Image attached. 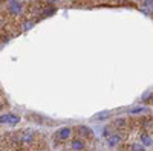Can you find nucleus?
Listing matches in <instances>:
<instances>
[{
    "mask_svg": "<svg viewBox=\"0 0 153 151\" xmlns=\"http://www.w3.org/2000/svg\"><path fill=\"white\" fill-rule=\"evenodd\" d=\"M71 136H72L71 127H61V128H58V130L55 131V139H57V141H61V142L71 139Z\"/></svg>",
    "mask_w": 153,
    "mask_h": 151,
    "instance_id": "nucleus-1",
    "label": "nucleus"
},
{
    "mask_svg": "<svg viewBox=\"0 0 153 151\" xmlns=\"http://www.w3.org/2000/svg\"><path fill=\"white\" fill-rule=\"evenodd\" d=\"M76 131H78V134L81 136V137H84V139H89V141H92L94 137H95V134H94V130L89 127V125H78V128H76Z\"/></svg>",
    "mask_w": 153,
    "mask_h": 151,
    "instance_id": "nucleus-2",
    "label": "nucleus"
},
{
    "mask_svg": "<svg viewBox=\"0 0 153 151\" xmlns=\"http://www.w3.org/2000/svg\"><path fill=\"white\" fill-rule=\"evenodd\" d=\"M8 11H9L11 15H19L22 12V3L19 0H11L8 3Z\"/></svg>",
    "mask_w": 153,
    "mask_h": 151,
    "instance_id": "nucleus-3",
    "label": "nucleus"
},
{
    "mask_svg": "<svg viewBox=\"0 0 153 151\" xmlns=\"http://www.w3.org/2000/svg\"><path fill=\"white\" fill-rule=\"evenodd\" d=\"M106 142H107V147H110V148L117 147V145L121 142V134H120V133H110V134L106 137Z\"/></svg>",
    "mask_w": 153,
    "mask_h": 151,
    "instance_id": "nucleus-4",
    "label": "nucleus"
},
{
    "mask_svg": "<svg viewBox=\"0 0 153 151\" xmlns=\"http://www.w3.org/2000/svg\"><path fill=\"white\" fill-rule=\"evenodd\" d=\"M86 148V144L83 139H80V137H74V139L71 141V150L72 151H83Z\"/></svg>",
    "mask_w": 153,
    "mask_h": 151,
    "instance_id": "nucleus-5",
    "label": "nucleus"
},
{
    "mask_svg": "<svg viewBox=\"0 0 153 151\" xmlns=\"http://www.w3.org/2000/svg\"><path fill=\"white\" fill-rule=\"evenodd\" d=\"M150 108L146 107V105H135V107H130L129 108V115L132 116H138V115H143V113H149Z\"/></svg>",
    "mask_w": 153,
    "mask_h": 151,
    "instance_id": "nucleus-6",
    "label": "nucleus"
},
{
    "mask_svg": "<svg viewBox=\"0 0 153 151\" xmlns=\"http://www.w3.org/2000/svg\"><path fill=\"white\" fill-rule=\"evenodd\" d=\"M110 116H112V113L110 111H107V110H104V111H100V113H97V115H94L91 119L92 121H107V119H110Z\"/></svg>",
    "mask_w": 153,
    "mask_h": 151,
    "instance_id": "nucleus-7",
    "label": "nucleus"
},
{
    "mask_svg": "<svg viewBox=\"0 0 153 151\" xmlns=\"http://www.w3.org/2000/svg\"><path fill=\"white\" fill-rule=\"evenodd\" d=\"M139 142H141L146 148H149V147H152V145H153V137H152L149 133H143V134H141V137H139Z\"/></svg>",
    "mask_w": 153,
    "mask_h": 151,
    "instance_id": "nucleus-8",
    "label": "nucleus"
},
{
    "mask_svg": "<svg viewBox=\"0 0 153 151\" xmlns=\"http://www.w3.org/2000/svg\"><path fill=\"white\" fill-rule=\"evenodd\" d=\"M32 136H34V133L31 131V130H25V131H22V134H20V141L22 142H25V144H29V142H32Z\"/></svg>",
    "mask_w": 153,
    "mask_h": 151,
    "instance_id": "nucleus-9",
    "label": "nucleus"
},
{
    "mask_svg": "<svg viewBox=\"0 0 153 151\" xmlns=\"http://www.w3.org/2000/svg\"><path fill=\"white\" fill-rule=\"evenodd\" d=\"M20 116L19 115H16V113H9V122H8V125H12V127H14V125H17L19 122H20Z\"/></svg>",
    "mask_w": 153,
    "mask_h": 151,
    "instance_id": "nucleus-10",
    "label": "nucleus"
},
{
    "mask_svg": "<svg viewBox=\"0 0 153 151\" xmlns=\"http://www.w3.org/2000/svg\"><path fill=\"white\" fill-rule=\"evenodd\" d=\"M130 150H132V151H147L146 147H144L141 142H135V144H132V145H130Z\"/></svg>",
    "mask_w": 153,
    "mask_h": 151,
    "instance_id": "nucleus-11",
    "label": "nucleus"
},
{
    "mask_svg": "<svg viewBox=\"0 0 153 151\" xmlns=\"http://www.w3.org/2000/svg\"><path fill=\"white\" fill-rule=\"evenodd\" d=\"M126 124H127L126 118H117V119H113V125H115V127H124Z\"/></svg>",
    "mask_w": 153,
    "mask_h": 151,
    "instance_id": "nucleus-12",
    "label": "nucleus"
},
{
    "mask_svg": "<svg viewBox=\"0 0 153 151\" xmlns=\"http://www.w3.org/2000/svg\"><path fill=\"white\" fill-rule=\"evenodd\" d=\"M141 6H143L144 9H153V0H143Z\"/></svg>",
    "mask_w": 153,
    "mask_h": 151,
    "instance_id": "nucleus-13",
    "label": "nucleus"
},
{
    "mask_svg": "<svg viewBox=\"0 0 153 151\" xmlns=\"http://www.w3.org/2000/svg\"><path fill=\"white\" fill-rule=\"evenodd\" d=\"M152 95H153V93H152L150 90H147V92H144V93H143L141 99L144 101V102H150V101H152Z\"/></svg>",
    "mask_w": 153,
    "mask_h": 151,
    "instance_id": "nucleus-14",
    "label": "nucleus"
},
{
    "mask_svg": "<svg viewBox=\"0 0 153 151\" xmlns=\"http://www.w3.org/2000/svg\"><path fill=\"white\" fill-rule=\"evenodd\" d=\"M8 122H9V113H3V115H0V124L8 125Z\"/></svg>",
    "mask_w": 153,
    "mask_h": 151,
    "instance_id": "nucleus-15",
    "label": "nucleus"
},
{
    "mask_svg": "<svg viewBox=\"0 0 153 151\" xmlns=\"http://www.w3.org/2000/svg\"><path fill=\"white\" fill-rule=\"evenodd\" d=\"M34 26V21H25L23 23V31H29Z\"/></svg>",
    "mask_w": 153,
    "mask_h": 151,
    "instance_id": "nucleus-16",
    "label": "nucleus"
},
{
    "mask_svg": "<svg viewBox=\"0 0 153 151\" xmlns=\"http://www.w3.org/2000/svg\"><path fill=\"white\" fill-rule=\"evenodd\" d=\"M51 14H54V8H48V9L43 12V15H45V17H49Z\"/></svg>",
    "mask_w": 153,
    "mask_h": 151,
    "instance_id": "nucleus-17",
    "label": "nucleus"
},
{
    "mask_svg": "<svg viewBox=\"0 0 153 151\" xmlns=\"http://www.w3.org/2000/svg\"><path fill=\"white\" fill-rule=\"evenodd\" d=\"M113 2H115V3H126L127 0H113Z\"/></svg>",
    "mask_w": 153,
    "mask_h": 151,
    "instance_id": "nucleus-18",
    "label": "nucleus"
},
{
    "mask_svg": "<svg viewBox=\"0 0 153 151\" xmlns=\"http://www.w3.org/2000/svg\"><path fill=\"white\" fill-rule=\"evenodd\" d=\"M2 3H3V2H2V0H0V5H2Z\"/></svg>",
    "mask_w": 153,
    "mask_h": 151,
    "instance_id": "nucleus-19",
    "label": "nucleus"
},
{
    "mask_svg": "<svg viewBox=\"0 0 153 151\" xmlns=\"http://www.w3.org/2000/svg\"><path fill=\"white\" fill-rule=\"evenodd\" d=\"M152 101H153V95H152Z\"/></svg>",
    "mask_w": 153,
    "mask_h": 151,
    "instance_id": "nucleus-20",
    "label": "nucleus"
}]
</instances>
